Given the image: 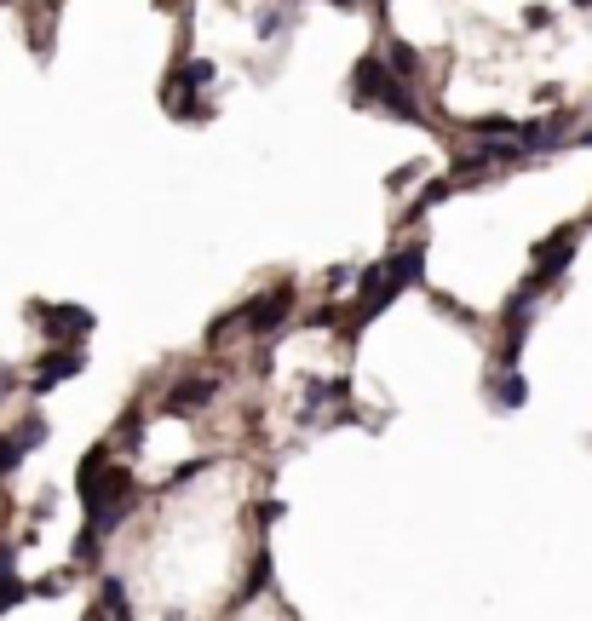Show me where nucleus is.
<instances>
[{
  "mask_svg": "<svg viewBox=\"0 0 592 621\" xmlns=\"http://www.w3.org/2000/svg\"><path fill=\"white\" fill-rule=\"evenodd\" d=\"M288 311H294V282H276L271 294L236 305V328H248V334H276V328L288 322Z\"/></svg>",
  "mask_w": 592,
  "mask_h": 621,
  "instance_id": "obj_1",
  "label": "nucleus"
},
{
  "mask_svg": "<svg viewBox=\"0 0 592 621\" xmlns=\"http://www.w3.org/2000/svg\"><path fill=\"white\" fill-rule=\"evenodd\" d=\"M29 317L41 322V334L52 345L58 340H87L92 328H98V317H92L87 305H29Z\"/></svg>",
  "mask_w": 592,
  "mask_h": 621,
  "instance_id": "obj_2",
  "label": "nucleus"
},
{
  "mask_svg": "<svg viewBox=\"0 0 592 621\" xmlns=\"http://www.w3.org/2000/svg\"><path fill=\"white\" fill-rule=\"evenodd\" d=\"M75 374H87V357H81V345H75V340H58L41 363H35V386H29V391L46 397L52 386H64V380H75Z\"/></svg>",
  "mask_w": 592,
  "mask_h": 621,
  "instance_id": "obj_3",
  "label": "nucleus"
},
{
  "mask_svg": "<svg viewBox=\"0 0 592 621\" xmlns=\"http://www.w3.org/2000/svg\"><path fill=\"white\" fill-rule=\"evenodd\" d=\"M570 259H575V230H552V236H541L535 253H529V265H535L529 276L547 288V282H558V276L570 271Z\"/></svg>",
  "mask_w": 592,
  "mask_h": 621,
  "instance_id": "obj_4",
  "label": "nucleus"
},
{
  "mask_svg": "<svg viewBox=\"0 0 592 621\" xmlns=\"http://www.w3.org/2000/svg\"><path fill=\"white\" fill-rule=\"evenodd\" d=\"M374 110L391 115V121H403V127H426V110L414 98V81H403V75H386V87L374 92Z\"/></svg>",
  "mask_w": 592,
  "mask_h": 621,
  "instance_id": "obj_5",
  "label": "nucleus"
},
{
  "mask_svg": "<svg viewBox=\"0 0 592 621\" xmlns=\"http://www.w3.org/2000/svg\"><path fill=\"white\" fill-rule=\"evenodd\" d=\"M213 397H219V380H213V374H196V380H179V386H167L161 409L173 414V420H190V414H202Z\"/></svg>",
  "mask_w": 592,
  "mask_h": 621,
  "instance_id": "obj_6",
  "label": "nucleus"
},
{
  "mask_svg": "<svg viewBox=\"0 0 592 621\" xmlns=\"http://www.w3.org/2000/svg\"><path fill=\"white\" fill-rule=\"evenodd\" d=\"M518 150L524 156H552L558 144H570V115H547V121H529V127H518Z\"/></svg>",
  "mask_w": 592,
  "mask_h": 621,
  "instance_id": "obj_7",
  "label": "nucleus"
},
{
  "mask_svg": "<svg viewBox=\"0 0 592 621\" xmlns=\"http://www.w3.org/2000/svg\"><path fill=\"white\" fill-rule=\"evenodd\" d=\"M426 282V242H409V248H397L386 259V288L391 294H409Z\"/></svg>",
  "mask_w": 592,
  "mask_h": 621,
  "instance_id": "obj_8",
  "label": "nucleus"
},
{
  "mask_svg": "<svg viewBox=\"0 0 592 621\" xmlns=\"http://www.w3.org/2000/svg\"><path fill=\"white\" fill-rule=\"evenodd\" d=\"M386 58L380 52H368V58H357L351 64V104H363V110H374V92L386 87Z\"/></svg>",
  "mask_w": 592,
  "mask_h": 621,
  "instance_id": "obj_9",
  "label": "nucleus"
},
{
  "mask_svg": "<svg viewBox=\"0 0 592 621\" xmlns=\"http://www.w3.org/2000/svg\"><path fill=\"white\" fill-rule=\"evenodd\" d=\"M489 403L495 409H524L529 403V380L518 368H495V380H489Z\"/></svg>",
  "mask_w": 592,
  "mask_h": 621,
  "instance_id": "obj_10",
  "label": "nucleus"
},
{
  "mask_svg": "<svg viewBox=\"0 0 592 621\" xmlns=\"http://www.w3.org/2000/svg\"><path fill=\"white\" fill-rule=\"evenodd\" d=\"M173 81H179L184 92H207L213 81H219V64H213V58H190V64L173 69Z\"/></svg>",
  "mask_w": 592,
  "mask_h": 621,
  "instance_id": "obj_11",
  "label": "nucleus"
},
{
  "mask_svg": "<svg viewBox=\"0 0 592 621\" xmlns=\"http://www.w3.org/2000/svg\"><path fill=\"white\" fill-rule=\"evenodd\" d=\"M265 587H271V547H259V552H253V564H248V581H242V593H236V610H242L248 598H259Z\"/></svg>",
  "mask_w": 592,
  "mask_h": 621,
  "instance_id": "obj_12",
  "label": "nucleus"
},
{
  "mask_svg": "<svg viewBox=\"0 0 592 621\" xmlns=\"http://www.w3.org/2000/svg\"><path fill=\"white\" fill-rule=\"evenodd\" d=\"M98 616H133L127 581H115V575H104V581H98Z\"/></svg>",
  "mask_w": 592,
  "mask_h": 621,
  "instance_id": "obj_13",
  "label": "nucleus"
},
{
  "mask_svg": "<svg viewBox=\"0 0 592 621\" xmlns=\"http://www.w3.org/2000/svg\"><path fill=\"white\" fill-rule=\"evenodd\" d=\"M449 196H455V179H432V184H426V190H420V202L409 207V219H403V225H420V219H426L432 207H443V202H449Z\"/></svg>",
  "mask_w": 592,
  "mask_h": 621,
  "instance_id": "obj_14",
  "label": "nucleus"
},
{
  "mask_svg": "<svg viewBox=\"0 0 592 621\" xmlns=\"http://www.w3.org/2000/svg\"><path fill=\"white\" fill-rule=\"evenodd\" d=\"M380 58H386L391 75H403V81H420V52H414L409 41H391L386 52H380Z\"/></svg>",
  "mask_w": 592,
  "mask_h": 621,
  "instance_id": "obj_15",
  "label": "nucleus"
},
{
  "mask_svg": "<svg viewBox=\"0 0 592 621\" xmlns=\"http://www.w3.org/2000/svg\"><path fill=\"white\" fill-rule=\"evenodd\" d=\"M69 558H75V564H81V570H92V564H98V558H104V529H81V535H75V547H69Z\"/></svg>",
  "mask_w": 592,
  "mask_h": 621,
  "instance_id": "obj_16",
  "label": "nucleus"
},
{
  "mask_svg": "<svg viewBox=\"0 0 592 621\" xmlns=\"http://www.w3.org/2000/svg\"><path fill=\"white\" fill-rule=\"evenodd\" d=\"M115 437H121V443H127V455H138V449H144V409H127L121 414V426H115Z\"/></svg>",
  "mask_w": 592,
  "mask_h": 621,
  "instance_id": "obj_17",
  "label": "nucleus"
},
{
  "mask_svg": "<svg viewBox=\"0 0 592 621\" xmlns=\"http://www.w3.org/2000/svg\"><path fill=\"white\" fill-rule=\"evenodd\" d=\"M12 437H18V449L29 455V449H41L46 437H52V426H46V414H29V420H23V426H18Z\"/></svg>",
  "mask_w": 592,
  "mask_h": 621,
  "instance_id": "obj_18",
  "label": "nucleus"
},
{
  "mask_svg": "<svg viewBox=\"0 0 592 621\" xmlns=\"http://www.w3.org/2000/svg\"><path fill=\"white\" fill-rule=\"evenodd\" d=\"M489 167H495V161L483 156V150H472V156H460V161H455V184H478V179H489Z\"/></svg>",
  "mask_w": 592,
  "mask_h": 621,
  "instance_id": "obj_19",
  "label": "nucleus"
},
{
  "mask_svg": "<svg viewBox=\"0 0 592 621\" xmlns=\"http://www.w3.org/2000/svg\"><path fill=\"white\" fill-rule=\"evenodd\" d=\"M472 133H478V138H512V133H518V121L495 110V115H478V121H472Z\"/></svg>",
  "mask_w": 592,
  "mask_h": 621,
  "instance_id": "obj_20",
  "label": "nucleus"
},
{
  "mask_svg": "<svg viewBox=\"0 0 592 621\" xmlns=\"http://www.w3.org/2000/svg\"><path fill=\"white\" fill-rule=\"evenodd\" d=\"M288 23H294V0H288V6H276V12H259V41H276Z\"/></svg>",
  "mask_w": 592,
  "mask_h": 621,
  "instance_id": "obj_21",
  "label": "nucleus"
},
{
  "mask_svg": "<svg viewBox=\"0 0 592 621\" xmlns=\"http://www.w3.org/2000/svg\"><path fill=\"white\" fill-rule=\"evenodd\" d=\"M420 173H426L420 161H403V167H391V173H386V190H391V196H403V190L420 184Z\"/></svg>",
  "mask_w": 592,
  "mask_h": 621,
  "instance_id": "obj_22",
  "label": "nucleus"
},
{
  "mask_svg": "<svg viewBox=\"0 0 592 621\" xmlns=\"http://www.w3.org/2000/svg\"><path fill=\"white\" fill-rule=\"evenodd\" d=\"M23 598H29V581H18V575L6 570V575H0V616H6V610H18Z\"/></svg>",
  "mask_w": 592,
  "mask_h": 621,
  "instance_id": "obj_23",
  "label": "nucleus"
},
{
  "mask_svg": "<svg viewBox=\"0 0 592 621\" xmlns=\"http://www.w3.org/2000/svg\"><path fill=\"white\" fill-rule=\"evenodd\" d=\"M23 460H29V455L18 449V437H12V432H0V478H12Z\"/></svg>",
  "mask_w": 592,
  "mask_h": 621,
  "instance_id": "obj_24",
  "label": "nucleus"
},
{
  "mask_svg": "<svg viewBox=\"0 0 592 621\" xmlns=\"http://www.w3.org/2000/svg\"><path fill=\"white\" fill-rule=\"evenodd\" d=\"M207 466H213V455H196V460H184L179 472H173V478H167V489H184V483L196 478V472H207ZM167 489H161V495H167Z\"/></svg>",
  "mask_w": 592,
  "mask_h": 621,
  "instance_id": "obj_25",
  "label": "nucleus"
},
{
  "mask_svg": "<svg viewBox=\"0 0 592 621\" xmlns=\"http://www.w3.org/2000/svg\"><path fill=\"white\" fill-rule=\"evenodd\" d=\"M248 518L253 524H276V518H288V501H253Z\"/></svg>",
  "mask_w": 592,
  "mask_h": 621,
  "instance_id": "obj_26",
  "label": "nucleus"
},
{
  "mask_svg": "<svg viewBox=\"0 0 592 621\" xmlns=\"http://www.w3.org/2000/svg\"><path fill=\"white\" fill-rule=\"evenodd\" d=\"M432 305L443 311V317H455V322H472V311H466V305H460L455 294H443V288H432Z\"/></svg>",
  "mask_w": 592,
  "mask_h": 621,
  "instance_id": "obj_27",
  "label": "nucleus"
},
{
  "mask_svg": "<svg viewBox=\"0 0 592 621\" xmlns=\"http://www.w3.org/2000/svg\"><path fill=\"white\" fill-rule=\"evenodd\" d=\"M340 322H345V305H322V311L305 317V328H340Z\"/></svg>",
  "mask_w": 592,
  "mask_h": 621,
  "instance_id": "obj_28",
  "label": "nucleus"
},
{
  "mask_svg": "<svg viewBox=\"0 0 592 621\" xmlns=\"http://www.w3.org/2000/svg\"><path fill=\"white\" fill-rule=\"evenodd\" d=\"M64 587H69V575H46V581H35L29 593H35V598H58Z\"/></svg>",
  "mask_w": 592,
  "mask_h": 621,
  "instance_id": "obj_29",
  "label": "nucleus"
},
{
  "mask_svg": "<svg viewBox=\"0 0 592 621\" xmlns=\"http://www.w3.org/2000/svg\"><path fill=\"white\" fill-rule=\"evenodd\" d=\"M524 23H529V29H547V23H552V12H547V6H529V12H524Z\"/></svg>",
  "mask_w": 592,
  "mask_h": 621,
  "instance_id": "obj_30",
  "label": "nucleus"
},
{
  "mask_svg": "<svg viewBox=\"0 0 592 621\" xmlns=\"http://www.w3.org/2000/svg\"><path fill=\"white\" fill-rule=\"evenodd\" d=\"M12 558H18V541H0V575L12 570Z\"/></svg>",
  "mask_w": 592,
  "mask_h": 621,
  "instance_id": "obj_31",
  "label": "nucleus"
},
{
  "mask_svg": "<svg viewBox=\"0 0 592 621\" xmlns=\"http://www.w3.org/2000/svg\"><path fill=\"white\" fill-rule=\"evenodd\" d=\"M575 144H581V150H592V127H581V133H575Z\"/></svg>",
  "mask_w": 592,
  "mask_h": 621,
  "instance_id": "obj_32",
  "label": "nucleus"
},
{
  "mask_svg": "<svg viewBox=\"0 0 592 621\" xmlns=\"http://www.w3.org/2000/svg\"><path fill=\"white\" fill-rule=\"evenodd\" d=\"M328 6H340V12H357V6H363V0H328Z\"/></svg>",
  "mask_w": 592,
  "mask_h": 621,
  "instance_id": "obj_33",
  "label": "nucleus"
},
{
  "mask_svg": "<svg viewBox=\"0 0 592 621\" xmlns=\"http://www.w3.org/2000/svg\"><path fill=\"white\" fill-rule=\"evenodd\" d=\"M6 386H12V380H0V397H6Z\"/></svg>",
  "mask_w": 592,
  "mask_h": 621,
  "instance_id": "obj_34",
  "label": "nucleus"
},
{
  "mask_svg": "<svg viewBox=\"0 0 592 621\" xmlns=\"http://www.w3.org/2000/svg\"><path fill=\"white\" fill-rule=\"evenodd\" d=\"M575 6H592V0H575Z\"/></svg>",
  "mask_w": 592,
  "mask_h": 621,
  "instance_id": "obj_35",
  "label": "nucleus"
},
{
  "mask_svg": "<svg viewBox=\"0 0 592 621\" xmlns=\"http://www.w3.org/2000/svg\"><path fill=\"white\" fill-rule=\"evenodd\" d=\"M35 6H41V0H35Z\"/></svg>",
  "mask_w": 592,
  "mask_h": 621,
  "instance_id": "obj_36",
  "label": "nucleus"
},
{
  "mask_svg": "<svg viewBox=\"0 0 592 621\" xmlns=\"http://www.w3.org/2000/svg\"><path fill=\"white\" fill-rule=\"evenodd\" d=\"M380 6H386V0H380Z\"/></svg>",
  "mask_w": 592,
  "mask_h": 621,
  "instance_id": "obj_37",
  "label": "nucleus"
}]
</instances>
